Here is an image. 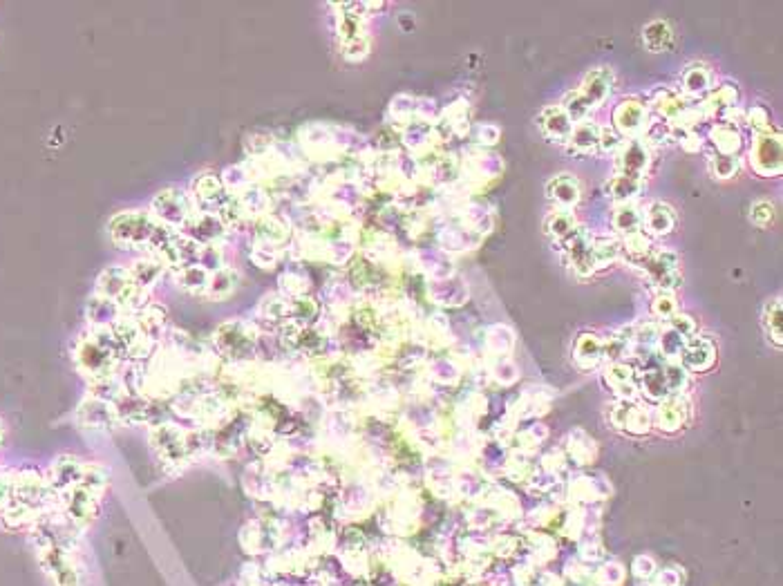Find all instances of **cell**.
<instances>
[{
  "instance_id": "obj_1",
  "label": "cell",
  "mask_w": 783,
  "mask_h": 586,
  "mask_svg": "<svg viewBox=\"0 0 783 586\" xmlns=\"http://www.w3.org/2000/svg\"><path fill=\"white\" fill-rule=\"evenodd\" d=\"M566 249H569V258L573 267L580 273H591L596 267V244L589 240V235L584 231H575L566 238Z\"/></svg>"
},
{
  "instance_id": "obj_2",
  "label": "cell",
  "mask_w": 783,
  "mask_h": 586,
  "mask_svg": "<svg viewBox=\"0 0 783 586\" xmlns=\"http://www.w3.org/2000/svg\"><path fill=\"white\" fill-rule=\"evenodd\" d=\"M647 271L652 273V278L658 282L660 287L672 289V287H676V282H678V258L669 251L658 253L647 262Z\"/></svg>"
},
{
  "instance_id": "obj_3",
  "label": "cell",
  "mask_w": 783,
  "mask_h": 586,
  "mask_svg": "<svg viewBox=\"0 0 783 586\" xmlns=\"http://www.w3.org/2000/svg\"><path fill=\"white\" fill-rule=\"evenodd\" d=\"M609 92H611V74L609 70L600 68L596 72H591L587 81H584L580 97L591 108V106H600V103L609 97Z\"/></svg>"
},
{
  "instance_id": "obj_4",
  "label": "cell",
  "mask_w": 783,
  "mask_h": 586,
  "mask_svg": "<svg viewBox=\"0 0 783 586\" xmlns=\"http://www.w3.org/2000/svg\"><path fill=\"white\" fill-rule=\"evenodd\" d=\"M542 130L551 139H558L560 144H564V141H569L573 126H571V119L566 117V112L562 108H549L544 110L542 115Z\"/></svg>"
},
{
  "instance_id": "obj_5",
  "label": "cell",
  "mask_w": 783,
  "mask_h": 586,
  "mask_svg": "<svg viewBox=\"0 0 783 586\" xmlns=\"http://www.w3.org/2000/svg\"><path fill=\"white\" fill-rule=\"evenodd\" d=\"M620 164H622V170H625V177H631V179H638L640 173H643L645 166H647V150L636 144V141H631V144L625 148V153H622L620 157Z\"/></svg>"
},
{
  "instance_id": "obj_6",
  "label": "cell",
  "mask_w": 783,
  "mask_h": 586,
  "mask_svg": "<svg viewBox=\"0 0 783 586\" xmlns=\"http://www.w3.org/2000/svg\"><path fill=\"white\" fill-rule=\"evenodd\" d=\"M598 128L587 124V121H582L580 126H575L571 130V146L578 150V153H589V150H593V146L598 144Z\"/></svg>"
},
{
  "instance_id": "obj_7",
  "label": "cell",
  "mask_w": 783,
  "mask_h": 586,
  "mask_svg": "<svg viewBox=\"0 0 783 586\" xmlns=\"http://www.w3.org/2000/svg\"><path fill=\"white\" fill-rule=\"evenodd\" d=\"M549 193L560 204L571 206V204L578 202V193L580 191H578V184H575L569 175H562L558 179H553V182L549 184Z\"/></svg>"
},
{
  "instance_id": "obj_8",
  "label": "cell",
  "mask_w": 783,
  "mask_h": 586,
  "mask_svg": "<svg viewBox=\"0 0 783 586\" xmlns=\"http://www.w3.org/2000/svg\"><path fill=\"white\" fill-rule=\"evenodd\" d=\"M645 43L649 50H665V47L672 43V30H669L667 23H652L645 30Z\"/></svg>"
},
{
  "instance_id": "obj_9",
  "label": "cell",
  "mask_w": 783,
  "mask_h": 586,
  "mask_svg": "<svg viewBox=\"0 0 783 586\" xmlns=\"http://www.w3.org/2000/svg\"><path fill=\"white\" fill-rule=\"evenodd\" d=\"M647 224L654 233H669V229L674 226V215H672V211L667 209V206L654 204L652 209H649Z\"/></svg>"
},
{
  "instance_id": "obj_10",
  "label": "cell",
  "mask_w": 783,
  "mask_h": 586,
  "mask_svg": "<svg viewBox=\"0 0 783 586\" xmlns=\"http://www.w3.org/2000/svg\"><path fill=\"white\" fill-rule=\"evenodd\" d=\"M546 229H549V233L555 235L558 240L569 238L573 233V217L569 213H553L549 217V222H546Z\"/></svg>"
},
{
  "instance_id": "obj_11",
  "label": "cell",
  "mask_w": 783,
  "mask_h": 586,
  "mask_svg": "<svg viewBox=\"0 0 783 586\" xmlns=\"http://www.w3.org/2000/svg\"><path fill=\"white\" fill-rule=\"evenodd\" d=\"M710 88V74H707L703 68H690L685 72V90L698 94Z\"/></svg>"
},
{
  "instance_id": "obj_12",
  "label": "cell",
  "mask_w": 783,
  "mask_h": 586,
  "mask_svg": "<svg viewBox=\"0 0 783 586\" xmlns=\"http://www.w3.org/2000/svg\"><path fill=\"white\" fill-rule=\"evenodd\" d=\"M638 188H640L638 179H631L625 175H620L611 182V193H613V197H618V200H629L631 195L638 193Z\"/></svg>"
},
{
  "instance_id": "obj_13",
  "label": "cell",
  "mask_w": 783,
  "mask_h": 586,
  "mask_svg": "<svg viewBox=\"0 0 783 586\" xmlns=\"http://www.w3.org/2000/svg\"><path fill=\"white\" fill-rule=\"evenodd\" d=\"M616 224L620 226L622 231L627 229V233H636L638 224H640V217L636 215L634 209H629V206H625V209H620V213L616 215Z\"/></svg>"
},
{
  "instance_id": "obj_14",
  "label": "cell",
  "mask_w": 783,
  "mask_h": 586,
  "mask_svg": "<svg viewBox=\"0 0 783 586\" xmlns=\"http://www.w3.org/2000/svg\"><path fill=\"white\" fill-rule=\"evenodd\" d=\"M12 490H14V477L0 475V510L5 513V508L12 502Z\"/></svg>"
},
{
  "instance_id": "obj_15",
  "label": "cell",
  "mask_w": 783,
  "mask_h": 586,
  "mask_svg": "<svg viewBox=\"0 0 783 586\" xmlns=\"http://www.w3.org/2000/svg\"><path fill=\"white\" fill-rule=\"evenodd\" d=\"M3 439H5V423L0 419V446H3Z\"/></svg>"
}]
</instances>
